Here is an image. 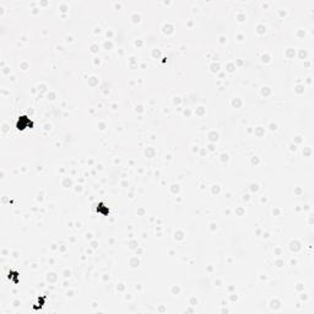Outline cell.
<instances>
[{"mask_svg":"<svg viewBox=\"0 0 314 314\" xmlns=\"http://www.w3.org/2000/svg\"><path fill=\"white\" fill-rule=\"evenodd\" d=\"M33 123L27 117H20L17 120V128L19 129H26V128H32Z\"/></svg>","mask_w":314,"mask_h":314,"instance_id":"cell-1","label":"cell"},{"mask_svg":"<svg viewBox=\"0 0 314 314\" xmlns=\"http://www.w3.org/2000/svg\"><path fill=\"white\" fill-rule=\"evenodd\" d=\"M97 211H100V212H102L103 215H107L108 212H109V210L108 209H104V205L101 202V204H98V206H97Z\"/></svg>","mask_w":314,"mask_h":314,"instance_id":"cell-2","label":"cell"}]
</instances>
